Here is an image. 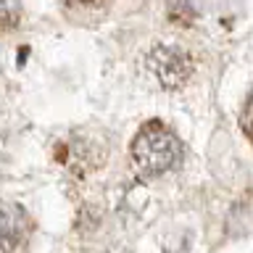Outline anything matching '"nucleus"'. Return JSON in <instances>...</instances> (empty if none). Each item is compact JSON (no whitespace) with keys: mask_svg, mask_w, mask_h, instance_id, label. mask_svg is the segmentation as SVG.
Masks as SVG:
<instances>
[{"mask_svg":"<svg viewBox=\"0 0 253 253\" xmlns=\"http://www.w3.org/2000/svg\"><path fill=\"white\" fill-rule=\"evenodd\" d=\"M129 153L142 177H164L182 164V142L161 122H148L134 134Z\"/></svg>","mask_w":253,"mask_h":253,"instance_id":"f257e3e1","label":"nucleus"},{"mask_svg":"<svg viewBox=\"0 0 253 253\" xmlns=\"http://www.w3.org/2000/svg\"><path fill=\"white\" fill-rule=\"evenodd\" d=\"M148 71L156 77V82L164 90H179L185 87V82L193 74V58L185 47L169 45V42H158L150 47L148 53Z\"/></svg>","mask_w":253,"mask_h":253,"instance_id":"f03ea898","label":"nucleus"},{"mask_svg":"<svg viewBox=\"0 0 253 253\" xmlns=\"http://www.w3.org/2000/svg\"><path fill=\"white\" fill-rule=\"evenodd\" d=\"M29 237V219L21 206L5 203L0 206V251L21 253Z\"/></svg>","mask_w":253,"mask_h":253,"instance_id":"7ed1b4c3","label":"nucleus"},{"mask_svg":"<svg viewBox=\"0 0 253 253\" xmlns=\"http://www.w3.org/2000/svg\"><path fill=\"white\" fill-rule=\"evenodd\" d=\"M111 0H61V11L74 24H98L106 19Z\"/></svg>","mask_w":253,"mask_h":253,"instance_id":"20e7f679","label":"nucleus"},{"mask_svg":"<svg viewBox=\"0 0 253 253\" xmlns=\"http://www.w3.org/2000/svg\"><path fill=\"white\" fill-rule=\"evenodd\" d=\"M21 19V0H0V29H13Z\"/></svg>","mask_w":253,"mask_h":253,"instance_id":"39448f33","label":"nucleus"},{"mask_svg":"<svg viewBox=\"0 0 253 253\" xmlns=\"http://www.w3.org/2000/svg\"><path fill=\"white\" fill-rule=\"evenodd\" d=\"M240 129L243 134L253 142V90L248 92L245 98V106H243V114H240Z\"/></svg>","mask_w":253,"mask_h":253,"instance_id":"423d86ee","label":"nucleus"}]
</instances>
